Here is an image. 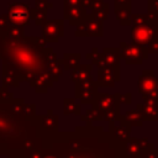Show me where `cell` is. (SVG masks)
Returning a JSON list of instances; mask_svg holds the SVG:
<instances>
[{
  "mask_svg": "<svg viewBox=\"0 0 158 158\" xmlns=\"http://www.w3.org/2000/svg\"><path fill=\"white\" fill-rule=\"evenodd\" d=\"M35 6L36 7H42V9H52L53 4L49 2L48 0H35Z\"/></svg>",
  "mask_w": 158,
  "mask_h": 158,
  "instance_id": "28",
  "label": "cell"
},
{
  "mask_svg": "<svg viewBox=\"0 0 158 158\" xmlns=\"http://www.w3.org/2000/svg\"><path fill=\"white\" fill-rule=\"evenodd\" d=\"M130 127H131V125L123 117L117 123L115 121H111V131H112L114 136L118 139H123V141L127 139L128 133H130Z\"/></svg>",
  "mask_w": 158,
  "mask_h": 158,
  "instance_id": "14",
  "label": "cell"
},
{
  "mask_svg": "<svg viewBox=\"0 0 158 158\" xmlns=\"http://www.w3.org/2000/svg\"><path fill=\"white\" fill-rule=\"evenodd\" d=\"M117 81H120V68L104 67L98 69V88H114Z\"/></svg>",
  "mask_w": 158,
  "mask_h": 158,
  "instance_id": "11",
  "label": "cell"
},
{
  "mask_svg": "<svg viewBox=\"0 0 158 158\" xmlns=\"http://www.w3.org/2000/svg\"><path fill=\"white\" fill-rule=\"evenodd\" d=\"M116 96H117V100L118 102H123V104H131V93H125L123 95L120 94V93H116Z\"/></svg>",
  "mask_w": 158,
  "mask_h": 158,
  "instance_id": "27",
  "label": "cell"
},
{
  "mask_svg": "<svg viewBox=\"0 0 158 158\" xmlns=\"http://www.w3.org/2000/svg\"><path fill=\"white\" fill-rule=\"evenodd\" d=\"M147 14H148V15H149V16L158 23V11H157V12H147Z\"/></svg>",
  "mask_w": 158,
  "mask_h": 158,
  "instance_id": "32",
  "label": "cell"
},
{
  "mask_svg": "<svg viewBox=\"0 0 158 158\" xmlns=\"http://www.w3.org/2000/svg\"><path fill=\"white\" fill-rule=\"evenodd\" d=\"M16 99L14 98V94L7 90L5 86H0V102L1 104H10L14 102Z\"/></svg>",
  "mask_w": 158,
  "mask_h": 158,
  "instance_id": "24",
  "label": "cell"
},
{
  "mask_svg": "<svg viewBox=\"0 0 158 158\" xmlns=\"http://www.w3.org/2000/svg\"><path fill=\"white\" fill-rule=\"evenodd\" d=\"M40 123H41V127L47 131H56L58 126V116L53 115L52 111L48 110V114L46 116L40 117Z\"/></svg>",
  "mask_w": 158,
  "mask_h": 158,
  "instance_id": "18",
  "label": "cell"
},
{
  "mask_svg": "<svg viewBox=\"0 0 158 158\" xmlns=\"http://www.w3.org/2000/svg\"><path fill=\"white\" fill-rule=\"evenodd\" d=\"M63 112L65 115L70 114H80V105L75 102V99H64L63 100Z\"/></svg>",
  "mask_w": 158,
  "mask_h": 158,
  "instance_id": "20",
  "label": "cell"
},
{
  "mask_svg": "<svg viewBox=\"0 0 158 158\" xmlns=\"http://www.w3.org/2000/svg\"><path fill=\"white\" fill-rule=\"evenodd\" d=\"M96 81H94L91 75H89L84 80L75 83V98L80 99L81 104H93L96 94L99 93Z\"/></svg>",
  "mask_w": 158,
  "mask_h": 158,
  "instance_id": "9",
  "label": "cell"
},
{
  "mask_svg": "<svg viewBox=\"0 0 158 158\" xmlns=\"http://www.w3.org/2000/svg\"><path fill=\"white\" fill-rule=\"evenodd\" d=\"M47 11L48 9H42V7H36L31 9V19L35 21V25L37 26H42L47 20Z\"/></svg>",
  "mask_w": 158,
  "mask_h": 158,
  "instance_id": "19",
  "label": "cell"
},
{
  "mask_svg": "<svg viewBox=\"0 0 158 158\" xmlns=\"http://www.w3.org/2000/svg\"><path fill=\"white\" fill-rule=\"evenodd\" d=\"M42 38L46 42H58L64 35V21L60 19L46 21L42 26Z\"/></svg>",
  "mask_w": 158,
  "mask_h": 158,
  "instance_id": "10",
  "label": "cell"
},
{
  "mask_svg": "<svg viewBox=\"0 0 158 158\" xmlns=\"http://www.w3.org/2000/svg\"><path fill=\"white\" fill-rule=\"evenodd\" d=\"M91 69H93V64H79V65H77L74 69L70 70L72 81L75 84V83H79V81L84 80L85 78H88L90 75Z\"/></svg>",
  "mask_w": 158,
  "mask_h": 158,
  "instance_id": "15",
  "label": "cell"
},
{
  "mask_svg": "<svg viewBox=\"0 0 158 158\" xmlns=\"http://www.w3.org/2000/svg\"><path fill=\"white\" fill-rule=\"evenodd\" d=\"M1 84L5 88H19L20 85V83L15 79V77L6 70H1Z\"/></svg>",
  "mask_w": 158,
  "mask_h": 158,
  "instance_id": "21",
  "label": "cell"
},
{
  "mask_svg": "<svg viewBox=\"0 0 158 158\" xmlns=\"http://www.w3.org/2000/svg\"><path fill=\"white\" fill-rule=\"evenodd\" d=\"M120 53H121V58L125 59V63L128 65L131 64L139 65L143 63V59L148 58V52H147L146 46H139L136 43L121 42Z\"/></svg>",
  "mask_w": 158,
  "mask_h": 158,
  "instance_id": "6",
  "label": "cell"
},
{
  "mask_svg": "<svg viewBox=\"0 0 158 158\" xmlns=\"http://www.w3.org/2000/svg\"><path fill=\"white\" fill-rule=\"evenodd\" d=\"M136 109L142 120H158V98L144 99V102L137 104Z\"/></svg>",
  "mask_w": 158,
  "mask_h": 158,
  "instance_id": "13",
  "label": "cell"
},
{
  "mask_svg": "<svg viewBox=\"0 0 158 158\" xmlns=\"http://www.w3.org/2000/svg\"><path fill=\"white\" fill-rule=\"evenodd\" d=\"M74 35L77 37H101L104 35V21L88 14L86 19L77 25Z\"/></svg>",
  "mask_w": 158,
  "mask_h": 158,
  "instance_id": "7",
  "label": "cell"
},
{
  "mask_svg": "<svg viewBox=\"0 0 158 158\" xmlns=\"http://www.w3.org/2000/svg\"><path fill=\"white\" fill-rule=\"evenodd\" d=\"M115 14L116 17L122 26H130L131 25V6H115Z\"/></svg>",
  "mask_w": 158,
  "mask_h": 158,
  "instance_id": "17",
  "label": "cell"
},
{
  "mask_svg": "<svg viewBox=\"0 0 158 158\" xmlns=\"http://www.w3.org/2000/svg\"><path fill=\"white\" fill-rule=\"evenodd\" d=\"M80 53H64L63 54V58L59 59L62 67L64 70H72L74 69L77 65H79L80 63Z\"/></svg>",
  "mask_w": 158,
  "mask_h": 158,
  "instance_id": "16",
  "label": "cell"
},
{
  "mask_svg": "<svg viewBox=\"0 0 158 158\" xmlns=\"http://www.w3.org/2000/svg\"><path fill=\"white\" fill-rule=\"evenodd\" d=\"M137 86L143 99L158 98V78L153 70H143L138 77Z\"/></svg>",
  "mask_w": 158,
  "mask_h": 158,
  "instance_id": "8",
  "label": "cell"
},
{
  "mask_svg": "<svg viewBox=\"0 0 158 158\" xmlns=\"http://www.w3.org/2000/svg\"><path fill=\"white\" fill-rule=\"evenodd\" d=\"M48 158H52V157H48Z\"/></svg>",
  "mask_w": 158,
  "mask_h": 158,
  "instance_id": "33",
  "label": "cell"
},
{
  "mask_svg": "<svg viewBox=\"0 0 158 158\" xmlns=\"http://www.w3.org/2000/svg\"><path fill=\"white\" fill-rule=\"evenodd\" d=\"M40 36H22L14 38L0 32V59L2 70L15 79L30 83L36 93L47 90L59 80L63 67L51 47Z\"/></svg>",
  "mask_w": 158,
  "mask_h": 158,
  "instance_id": "1",
  "label": "cell"
},
{
  "mask_svg": "<svg viewBox=\"0 0 158 158\" xmlns=\"http://www.w3.org/2000/svg\"><path fill=\"white\" fill-rule=\"evenodd\" d=\"M147 6H148V12H157L158 11V0H148Z\"/></svg>",
  "mask_w": 158,
  "mask_h": 158,
  "instance_id": "29",
  "label": "cell"
},
{
  "mask_svg": "<svg viewBox=\"0 0 158 158\" xmlns=\"http://www.w3.org/2000/svg\"><path fill=\"white\" fill-rule=\"evenodd\" d=\"M158 36V23L148 14H131L132 43L147 46L151 40Z\"/></svg>",
  "mask_w": 158,
  "mask_h": 158,
  "instance_id": "2",
  "label": "cell"
},
{
  "mask_svg": "<svg viewBox=\"0 0 158 158\" xmlns=\"http://www.w3.org/2000/svg\"><path fill=\"white\" fill-rule=\"evenodd\" d=\"M93 105H94V109H96L102 115L104 120L115 121L116 118H118V106H120V102L117 100L116 93L115 94L98 93Z\"/></svg>",
  "mask_w": 158,
  "mask_h": 158,
  "instance_id": "3",
  "label": "cell"
},
{
  "mask_svg": "<svg viewBox=\"0 0 158 158\" xmlns=\"http://www.w3.org/2000/svg\"><path fill=\"white\" fill-rule=\"evenodd\" d=\"M7 27H9L7 21L5 20L4 15H0V32H6L7 31Z\"/></svg>",
  "mask_w": 158,
  "mask_h": 158,
  "instance_id": "30",
  "label": "cell"
},
{
  "mask_svg": "<svg viewBox=\"0 0 158 158\" xmlns=\"http://www.w3.org/2000/svg\"><path fill=\"white\" fill-rule=\"evenodd\" d=\"M123 118L130 123V125H135V126H141L142 123V117H141V114L136 110H131V111H127L125 115H123Z\"/></svg>",
  "mask_w": 158,
  "mask_h": 158,
  "instance_id": "22",
  "label": "cell"
},
{
  "mask_svg": "<svg viewBox=\"0 0 158 158\" xmlns=\"http://www.w3.org/2000/svg\"><path fill=\"white\" fill-rule=\"evenodd\" d=\"M88 59H91V63L96 65L98 68L104 67H112V68H120L121 62V53L120 48H104L101 53H99L98 48H93L90 53L86 54Z\"/></svg>",
  "mask_w": 158,
  "mask_h": 158,
  "instance_id": "4",
  "label": "cell"
},
{
  "mask_svg": "<svg viewBox=\"0 0 158 158\" xmlns=\"http://www.w3.org/2000/svg\"><path fill=\"white\" fill-rule=\"evenodd\" d=\"M109 11H110V5H109V2H104V5L101 6V7H99L98 10H95V11H93V12H90L94 17H96V19H99V20H101V21H105L106 19H107V16H109Z\"/></svg>",
  "mask_w": 158,
  "mask_h": 158,
  "instance_id": "23",
  "label": "cell"
},
{
  "mask_svg": "<svg viewBox=\"0 0 158 158\" xmlns=\"http://www.w3.org/2000/svg\"><path fill=\"white\" fill-rule=\"evenodd\" d=\"M5 20L9 25H19V26H27L31 22V6L28 2H12L9 4L7 12L4 14Z\"/></svg>",
  "mask_w": 158,
  "mask_h": 158,
  "instance_id": "5",
  "label": "cell"
},
{
  "mask_svg": "<svg viewBox=\"0 0 158 158\" xmlns=\"http://www.w3.org/2000/svg\"><path fill=\"white\" fill-rule=\"evenodd\" d=\"M115 6H131V0H115Z\"/></svg>",
  "mask_w": 158,
  "mask_h": 158,
  "instance_id": "31",
  "label": "cell"
},
{
  "mask_svg": "<svg viewBox=\"0 0 158 158\" xmlns=\"http://www.w3.org/2000/svg\"><path fill=\"white\" fill-rule=\"evenodd\" d=\"M23 28H25L23 26H19V25H9L6 35L10 37H14V38L22 37L23 36Z\"/></svg>",
  "mask_w": 158,
  "mask_h": 158,
  "instance_id": "25",
  "label": "cell"
},
{
  "mask_svg": "<svg viewBox=\"0 0 158 158\" xmlns=\"http://www.w3.org/2000/svg\"><path fill=\"white\" fill-rule=\"evenodd\" d=\"M64 19L69 20V25L72 26H77L79 23H81L86 16H88V10L85 9L84 5H69V4H64Z\"/></svg>",
  "mask_w": 158,
  "mask_h": 158,
  "instance_id": "12",
  "label": "cell"
},
{
  "mask_svg": "<svg viewBox=\"0 0 158 158\" xmlns=\"http://www.w3.org/2000/svg\"><path fill=\"white\" fill-rule=\"evenodd\" d=\"M148 54H158V36L149 41V43L146 46Z\"/></svg>",
  "mask_w": 158,
  "mask_h": 158,
  "instance_id": "26",
  "label": "cell"
}]
</instances>
